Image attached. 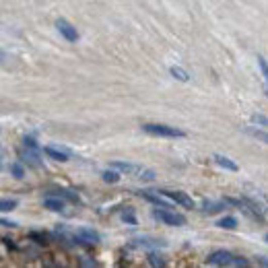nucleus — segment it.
<instances>
[{
  "label": "nucleus",
  "instance_id": "nucleus-20",
  "mask_svg": "<svg viewBox=\"0 0 268 268\" xmlns=\"http://www.w3.org/2000/svg\"><path fill=\"white\" fill-rule=\"evenodd\" d=\"M258 66H260V71H262V77H264V81L268 83V62H266L262 56H258Z\"/></svg>",
  "mask_w": 268,
  "mask_h": 268
},
{
  "label": "nucleus",
  "instance_id": "nucleus-22",
  "mask_svg": "<svg viewBox=\"0 0 268 268\" xmlns=\"http://www.w3.org/2000/svg\"><path fill=\"white\" fill-rule=\"evenodd\" d=\"M29 239H35L37 243H48V235L46 233H29Z\"/></svg>",
  "mask_w": 268,
  "mask_h": 268
},
{
  "label": "nucleus",
  "instance_id": "nucleus-17",
  "mask_svg": "<svg viewBox=\"0 0 268 268\" xmlns=\"http://www.w3.org/2000/svg\"><path fill=\"white\" fill-rule=\"evenodd\" d=\"M19 203H17V200L13 198V200H9V198H5L3 200V203H0V211H3V213H9V211H13L15 207H17Z\"/></svg>",
  "mask_w": 268,
  "mask_h": 268
},
{
  "label": "nucleus",
  "instance_id": "nucleus-7",
  "mask_svg": "<svg viewBox=\"0 0 268 268\" xmlns=\"http://www.w3.org/2000/svg\"><path fill=\"white\" fill-rule=\"evenodd\" d=\"M109 167H114V169H118V171H122V173H128V175H141L145 169L141 167V165H134V163H124V161H114Z\"/></svg>",
  "mask_w": 268,
  "mask_h": 268
},
{
  "label": "nucleus",
  "instance_id": "nucleus-11",
  "mask_svg": "<svg viewBox=\"0 0 268 268\" xmlns=\"http://www.w3.org/2000/svg\"><path fill=\"white\" fill-rule=\"evenodd\" d=\"M43 153L48 155L50 159H54V161H69V153H64V151H58V149H54V147H46L43 149Z\"/></svg>",
  "mask_w": 268,
  "mask_h": 268
},
{
  "label": "nucleus",
  "instance_id": "nucleus-23",
  "mask_svg": "<svg viewBox=\"0 0 268 268\" xmlns=\"http://www.w3.org/2000/svg\"><path fill=\"white\" fill-rule=\"evenodd\" d=\"M122 219L128 223V225H137V217L132 215V211H126V213H122Z\"/></svg>",
  "mask_w": 268,
  "mask_h": 268
},
{
  "label": "nucleus",
  "instance_id": "nucleus-2",
  "mask_svg": "<svg viewBox=\"0 0 268 268\" xmlns=\"http://www.w3.org/2000/svg\"><path fill=\"white\" fill-rule=\"evenodd\" d=\"M143 130L153 137H163V139H184L186 132L177 130L173 126H165V124H143Z\"/></svg>",
  "mask_w": 268,
  "mask_h": 268
},
{
  "label": "nucleus",
  "instance_id": "nucleus-28",
  "mask_svg": "<svg viewBox=\"0 0 268 268\" xmlns=\"http://www.w3.org/2000/svg\"><path fill=\"white\" fill-rule=\"evenodd\" d=\"M264 239H266V241H268V233H266V235H264Z\"/></svg>",
  "mask_w": 268,
  "mask_h": 268
},
{
  "label": "nucleus",
  "instance_id": "nucleus-25",
  "mask_svg": "<svg viewBox=\"0 0 268 268\" xmlns=\"http://www.w3.org/2000/svg\"><path fill=\"white\" fill-rule=\"evenodd\" d=\"M3 241H5V245H7V248H11V250H17V245H15V243H13V241H11L9 237H5Z\"/></svg>",
  "mask_w": 268,
  "mask_h": 268
},
{
  "label": "nucleus",
  "instance_id": "nucleus-21",
  "mask_svg": "<svg viewBox=\"0 0 268 268\" xmlns=\"http://www.w3.org/2000/svg\"><path fill=\"white\" fill-rule=\"evenodd\" d=\"M11 173H13L15 177H23V175H25V169H23V165H21V163H13V165H11Z\"/></svg>",
  "mask_w": 268,
  "mask_h": 268
},
{
  "label": "nucleus",
  "instance_id": "nucleus-6",
  "mask_svg": "<svg viewBox=\"0 0 268 268\" xmlns=\"http://www.w3.org/2000/svg\"><path fill=\"white\" fill-rule=\"evenodd\" d=\"M75 239H77L79 243L93 245V243H97L101 237H99V233H97V231H93V229H79V231H77V235H75Z\"/></svg>",
  "mask_w": 268,
  "mask_h": 268
},
{
  "label": "nucleus",
  "instance_id": "nucleus-4",
  "mask_svg": "<svg viewBox=\"0 0 268 268\" xmlns=\"http://www.w3.org/2000/svg\"><path fill=\"white\" fill-rule=\"evenodd\" d=\"M165 198H169V200H173L175 205H182L184 209H194V200L186 194V192H171V190H159Z\"/></svg>",
  "mask_w": 268,
  "mask_h": 268
},
{
  "label": "nucleus",
  "instance_id": "nucleus-3",
  "mask_svg": "<svg viewBox=\"0 0 268 268\" xmlns=\"http://www.w3.org/2000/svg\"><path fill=\"white\" fill-rule=\"evenodd\" d=\"M153 219H157L159 223H165V225H171V227H182V225H186V217L180 215V213H173L171 209L153 211Z\"/></svg>",
  "mask_w": 268,
  "mask_h": 268
},
{
  "label": "nucleus",
  "instance_id": "nucleus-5",
  "mask_svg": "<svg viewBox=\"0 0 268 268\" xmlns=\"http://www.w3.org/2000/svg\"><path fill=\"white\" fill-rule=\"evenodd\" d=\"M56 27H58V31H60V35L66 39V41H71V43H75L77 39H79V31L69 23L66 19H58L56 21Z\"/></svg>",
  "mask_w": 268,
  "mask_h": 268
},
{
  "label": "nucleus",
  "instance_id": "nucleus-9",
  "mask_svg": "<svg viewBox=\"0 0 268 268\" xmlns=\"http://www.w3.org/2000/svg\"><path fill=\"white\" fill-rule=\"evenodd\" d=\"M213 161H215L219 167L227 169V171H239V165L233 163L229 157H225V155H213Z\"/></svg>",
  "mask_w": 268,
  "mask_h": 268
},
{
  "label": "nucleus",
  "instance_id": "nucleus-1",
  "mask_svg": "<svg viewBox=\"0 0 268 268\" xmlns=\"http://www.w3.org/2000/svg\"><path fill=\"white\" fill-rule=\"evenodd\" d=\"M209 264H215V266H248L250 262L245 260V258H239V256H233L231 252L227 250H215L209 260Z\"/></svg>",
  "mask_w": 268,
  "mask_h": 268
},
{
  "label": "nucleus",
  "instance_id": "nucleus-12",
  "mask_svg": "<svg viewBox=\"0 0 268 268\" xmlns=\"http://www.w3.org/2000/svg\"><path fill=\"white\" fill-rule=\"evenodd\" d=\"M225 200H223V203H211V200H205L203 203V211L205 213H209V215H213V213H219V211H223L225 209Z\"/></svg>",
  "mask_w": 268,
  "mask_h": 268
},
{
  "label": "nucleus",
  "instance_id": "nucleus-26",
  "mask_svg": "<svg viewBox=\"0 0 268 268\" xmlns=\"http://www.w3.org/2000/svg\"><path fill=\"white\" fill-rule=\"evenodd\" d=\"M3 227H15V223H11V221L3 219Z\"/></svg>",
  "mask_w": 268,
  "mask_h": 268
},
{
  "label": "nucleus",
  "instance_id": "nucleus-14",
  "mask_svg": "<svg viewBox=\"0 0 268 268\" xmlns=\"http://www.w3.org/2000/svg\"><path fill=\"white\" fill-rule=\"evenodd\" d=\"M103 175V182H107V184H116V182H120V173H118V169H107V171H103L101 173Z\"/></svg>",
  "mask_w": 268,
  "mask_h": 268
},
{
  "label": "nucleus",
  "instance_id": "nucleus-27",
  "mask_svg": "<svg viewBox=\"0 0 268 268\" xmlns=\"http://www.w3.org/2000/svg\"><path fill=\"white\" fill-rule=\"evenodd\" d=\"M258 262H260V264H264V266H268V260H264L262 256H258Z\"/></svg>",
  "mask_w": 268,
  "mask_h": 268
},
{
  "label": "nucleus",
  "instance_id": "nucleus-10",
  "mask_svg": "<svg viewBox=\"0 0 268 268\" xmlns=\"http://www.w3.org/2000/svg\"><path fill=\"white\" fill-rule=\"evenodd\" d=\"M43 209H48V211H52V213H60V211H64V203L60 200V196H56V198H46L43 200Z\"/></svg>",
  "mask_w": 268,
  "mask_h": 268
},
{
  "label": "nucleus",
  "instance_id": "nucleus-15",
  "mask_svg": "<svg viewBox=\"0 0 268 268\" xmlns=\"http://www.w3.org/2000/svg\"><path fill=\"white\" fill-rule=\"evenodd\" d=\"M169 73H171L177 81H182V83H188V81H190V75H188L184 69H180V66H171Z\"/></svg>",
  "mask_w": 268,
  "mask_h": 268
},
{
  "label": "nucleus",
  "instance_id": "nucleus-29",
  "mask_svg": "<svg viewBox=\"0 0 268 268\" xmlns=\"http://www.w3.org/2000/svg\"><path fill=\"white\" fill-rule=\"evenodd\" d=\"M266 95H268V91H266Z\"/></svg>",
  "mask_w": 268,
  "mask_h": 268
},
{
  "label": "nucleus",
  "instance_id": "nucleus-16",
  "mask_svg": "<svg viewBox=\"0 0 268 268\" xmlns=\"http://www.w3.org/2000/svg\"><path fill=\"white\" fill-rule=\"evenodd\" d=\"M217 225L221 227V229H235L237 227V219L235 217H223Z\"/></svg>",
  "mask_w": 268,
  "mask_h": 268
},
{
  "label": "nucleus",
  "instance_id": "nucleus-19",
  "mask_svg": "<svg viewBox=\"0 0 268 268\" xmlns=\"http://www.w3.org/2000/svg\"><path fill=\"white\" fill-rule=\"evenodd\" d=\"M252 124H258V126L268 128V118L262 116V114H254V116H252Z\"/></svg>",
  "mask_w": 268,
  "mask_h": 268
},
{
  "label": "nucleus",
  "instance_id": "nucleus-8",
  "mask_svg": "<svg viewBox=\"0 0 268 268\" xmlns=\"http://www.w3.org/2000/svg\"><path fill=\"white\" fill-rule=\"evenodd\" d=\"M139 196H143V198H147L149 203H153L155 207H159V209H173L167 200H165V196L159 192V194H149V192H139Z\"/></svg>",
  "mask_w": 268,
  "mask_h": 268
},
{
  "label": "nucleus",
  "instance_id": "nucleus-24",
  "mask_svg": "<svg viewBox=\"0 0 268 268\" xmlns=\"http://www.w3.org/2000/svg\"><path fill=\"white\" fill-rule=\"evenodd\" d=\"M139 177H143V180H147V182H153L155 180V173L153 171H143Z\"/></svg>",
  "mask_w": 268,
  "mask_h": 268
},
{
  "label": "nucleus",
  "instance_id": "nucleus-13",
  "mask_svg": "<svg viewBox=\"0 0 268 268\" xmlns=\"http://www.w3.org/2000/svg\"><path fill=\"white\" fill-rule=\"evenodd\" d=\"M245 132H248V134H250V137L258 139L260 143L268 145V132H266V130H258V128H254V126H248V128H245Z\"/></svg>",
  "mask_w": 268,
  "mask_h": 268
},
{
  "label": "nucleus",
  "instance_id": "nucleus-18",
  "mask_svg": "<svg viewBox=\"0 0 268 268\" xmlns=\"http://www.w3.org/2000/svg\"><path fill=\"white\" fill-rule=\"evenodd\" d=\"M149 264H151V266H165V260H163L159 254H153V252H151V254H149Z\"/></svg>",
  "mask_w": 268,
  "mask_h": 268
}]
</instances>
